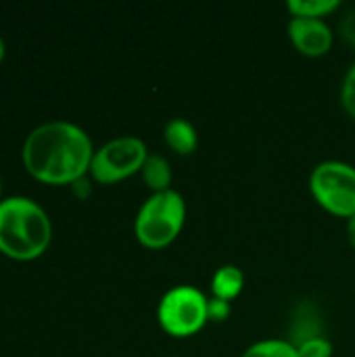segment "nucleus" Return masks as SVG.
<instances>
[{
  "label": "nucleus",
  "mask_w": 355,
  "mask_h": 357,
  "mask_svg": "<svg viewBox=\"0 0 355 357\" xmlns=\"http://www.w3.org/2000/svg\"><path fill=\"white\" fill-rule=\"evenodd\" d=\"M94 146L84 128L54 119L33 128L21 151L25 169L44 184H73L90 174Z\"/></svg>",
  "instance_id": "1"
},
{
  "label": "nucleus",
  "mask_w": 355,
  "mask_h": 357,
  "mask_svg": "<svg viewBox=\"0 0 355 357\" xmlns=\"http://www.w3.org/2000/svg\"><path fill=\"white\" fill-rule=\"evenodd\" d=\"M52 238L48 213L27 197L0 201V253L13 259L40 257Z\"/></svg>",
  "instance_id": "2"
},
{
  "label": "nucleus",
  "mask_w": 355,
  "mask_h": 357,
  "mask_svg": "<svg viewBox=\"0 0 355 357\" xmlns=\"http://www.w3.org/2000/svg\"><path fill=\"white\" fill-rule=\"evenodd\" d=\"M186 222L184 197L169 188L163 192H151L134 218V234L140 245L149 249H163L172 245L182 232Z\"/></svg>",
  "instance_id": "3"
},
{
  "label": "nucleus",
  "mask_w": 355,
  "mask_h": 357,
  "mask_svg": "<svg viewBox=\"0 0 355 357\" xmlns=\"http://www.w3.org/2000/svg\"><path fill=\"white\" fill-rule=\"evenodd\" d=\"M207 303L209 297L195 284H176L163 293L157 305L159 326L169 337H192L207 322Z\"/></svg>",
  "instance_id": "4"
},
{
  "label": "nucleus",
  "mask_w": 355,
  "mask_h": 357,
  "mask_svg": "<svg viewBox=\"0 0 355 357\" xmlns=\"http://www.w3.org/2000/svg\"><path fill=\"white\" fill-rule=\"evenodd\" d=\"M310 190L328 213L349 220L355 215V165L341 159H326L314 165Z\"/></svg>",
  "instance_id": "5"
},
{
  "label": "nucleus",
  "mask_w": 355,
  "mask_h": 357,
  "mask_svg": "<svg viewBox=\"0 0 355 357\" xmlns=\"http://www.w3.org/2000/svg\"><path fill=\"white\" fill-rule=\"evenodd\" d=\"M149 157V149L138 136H117L107 140L103 146L94 149L90 176L98 184L121 182L142 169Z\"/></svg>",
  "instance_id": "6"
},
{
  "label": "nucleus",
  "mask_w": 355,
  "mask_h": 357,
  "mask_svg": "<svg viewBox=\"0 0 355 357\" xmlns=\"http://www.w3.org/2000/svg\"><path fill=\"white\" fill-rule=\"evenodd\" d=\"M293 46L305 56H322L333 48L335 31L324 19L291 17L287 25Z\"/></svg>",
  "instance_id": "7"
},
{
  "label": "nucleus",
  "mask_w": 355,
  "mask_h": 357,
  "mask_svg": "<svg viewBox=\"0 0 355 357\" xmlns=\"http://www.w3.org/2000/svg\"><path fill=\"white\" fill-rule=\"evenodd\" d=\"M322 335H324V322H322L318 307L310 301H301L299 307L293 312V318H291L289 341L297 347L299 343L314 339V337H322Z\"/></svg>",
  "instance_id": "8"
},
{
  "label": "nucleus",
  "mask_w": 355,
  "mask_h": 357,
  "mask_svg": "<svg viewBox=\"0 0 355 357\" xmlns=\"http://www.w3.org/2000/svg\"><path fill=\"white\" fill-rule=\"evenodd\" d=\"M163 138H165V144L176 155H192L197 151V146H199L197 128L184 117L169 119L165 123V128H163Z\"/></svg>",
  "instance_id": "9"
},
{
  "label": "nucleus",
  "mask_w": 355,
  "mask_h": 357,
  "mask_svg": "<svg viewBox=\"0 0 355 357\" xmlns=\"http://www.w3.org/2000/svg\"><path fill=\"white\" fill-rule=\"evenodd\" d=\"M245 289V274L239 266L226 264L220 266L211 276V297L234 301Z\"/></svg>",
  "instance_id": "10"
},
{
  "label": "nucleus",
  "mask_w": 355,
  "mask_h": 357,
  "mask_svg": "<svg viewBox=\"0 0 355 357\" xmlns=\"http://www.w3.org/2000/svg\"><path fill=\"white\" fill-rule=\"evenodd\" d=\"M140 174H142L144 184L151 188V192H163L172 188L174 172H172L169 159L161 153H149Z\"/></svg>",
  "instance_id": "11"
},
{
  "label": "nucleus",
  "mask_w": 355,
  "mask_h": 357,
  "mask_svg": "<svg viewBox=\"0 0 355 357\" xmlns=\"http://www.w3.org/2000/svg\"><path fill=\"white\" fill-rule=\"evenodd\" d=\"M241 357H299V354L289 339L272 337V339L255 341L241 354Z\"/></svg>",
  "instance_id": "12"
},
{
  "label": "nucleus",
  "mask_w": 355,
  "mask_h": 357,
  "mask_svg": "<svg viewBox=\"0 0 355 357\" xmlns=\"http://www.w3.org/2000/svg\"><path fill=\"white\" fill-rule=\"evenodd\" d=\"M339 6H341L339 0H289L287 2L291 17H314V19H324Z\"/></svg>",
  "instance_id": "13"
},
{
  "label": "nucleus",
  "mask_w": 355,
  "mask_h": 357,
  "mask_svg": "<svg viewBox=\"0 0 355 357\" xmlns=\"http://www.w3.org/2000/svg\"><path fill=\"white\" fill-rule=\"evenodd\" d=\"M333 351H335V345L324 335L322 337L308 339V341H303V343L297 345L299 357H333Z\"/></svg>",
  "instance_id": "14"
},
{
  "label": "nucleus",
  "mask_w": 355,
  "mask_h": 357,
  "mask_svg": "<svg viewBox=\"0 0 355 357\" xmlns=\"http://www.w3.org/2000/svg\"><path fill=\"white\" fill-rule=\"evenodd\" d=\"M341 102L345 111L355 119V63L347 69L343 84H341Z\"/></svg>",
  "instance_id": "15"
},
{
  "label": "nucleus",
  "mask_w": 355,
  "mask_h": 357,
  "mask_svg": "<svg viewBox=\"0 0 355 357\" xmlns=\"http://www.w3.org/2000/svg\"><path fill=\"white\" fill-rule=\"evenodd\" d=\"M232 314V303L226 301V299H218V297H209V303H207V316H209V322H224L228 320Z\"/></svg>",
  "instance_id": "16"
},
{
  "label": "nucleus",
  "mask_w": 355,
  "mask_h": 357,
  "mask_svg": "<svg viewBox=\"0 0 355 357\" xmlns=\"http://www.w3.org/2000/svg\"><path fill=\"white\" fill-rule=\"evenodd\" d=\"M339 33H341V38H343L345 42H349L352 46H355V8L354 10H349V13L341 19V23H339Z\"/></svg>",
  "instance_id": "17"
},
{
  "label": "nucleus",
  "mask_w": 355,
  "mask_h": 357,
  "mask_svg": "<svg viewBox=\"0 0 355 357\" xmlns=\"http://www.w3.org/2000/svg\"><path fill=\"white\" fill-rule=\"evenodd\" d=\"M71 190L77 195V199H86V197L90 195V190H92V184H90V180L84 176V178H80V180H75V182L71 184Z\"/></svg>",
  "instance_id": "18"
},
{
  "label": "nucleus",
  "mask_w": 355,
  "mask_h": 357,
  "mask_svg": "<svg viewBox=\"0 0 355 357\" xmlns=\"http://www.w3.org/2000/svg\"><path fill=\"white\" fill-rule=\"evenodd\" d=\"M347 238H349V245L355 249V215L347 220Z\"/></svg>",
  "instance_id": "19"
},
{
  "label": "nucleus",
  "mask_w": 355,
  "mask_h": 357,
  "mask_svg": "<svg viewBox=\"0 0 355 357\" xmlns=\"http://www.w3.org/2000/svg\"><path fill=\"white\" fill-rule=\"evenodd\" d=\"M4 59V40L0 38V61Z\"/></svg>",
  "instance_id": "20"
},
{
  "label": "nucleus",
  "mask_w": 355,
  "mask_h": 357,
  "mask_svg": "<svg viewBox=\"0 0 355 357\" xmlns=\"http://www.w3.org/2000/svg\"><path fill=\"white\" fill-rule=\"evenodd\" d=\"M0 201H2V184H0Z\"/></svg>",
  "instance_id": "21"
}]
</instances>
